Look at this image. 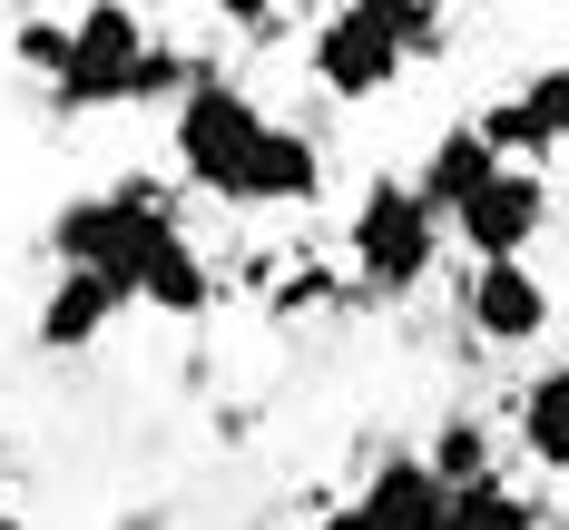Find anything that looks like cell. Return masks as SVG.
Listing matches in <instances>:
<instances>
[{
	"mask_svg": "<svg viewBox=\"0 0 569 530\" xmlns=\"http://www.w3.org/2000/svg\"><path fill=\"white\" fill-rule=\"evenodd\" d=\"M266 138H276V118L256 109V89L227 79L217 59L187 79V99L168 118V148H177V177L197 187V197H217V207H246V187H256V158H266Z\"/></svg>",
	"mask_w": 569,
	"mask_h": 530,
	"instance_id": "1",
	"label": "cell"
},
{
	"mask_svg": "<svg viewBox=\"0 0 569 530\" xmlns=\"http://www.w3.org/2000/svg\"><path fill=\"white\" fill-rule=\"evenodd\" d=\"M442 217L422 207L412 177H373L343 217V266H353V294L363 304H393V294H422L432 266H442Z\"/></svg>",
	"mask_w": 569,
	"mask_h": 530,
	"instance_id": "2",
	"label": "cell"
},
{
	"mask_svg": "<svg viewBox=\"0 0 569 530\" xmlns=\"http://www.w3.org/2000/svg\"><path fill=\"white\" fill-rule=\"evenodd\" d=\"M148 50H158V30H148L128 0H89V10H69V69L50 79V109H59V118L138 109Z\"/></svg>",
	"mask_w": 569,
	"mask_h": 530,
	"instance_id": "3",
	"label": "cell"
},
{
	"mask_svg": "<svg viewBox=\"0 0 569 530\" xmlns=\"http://www.w3.org/2000/svg\"><path fill=\"white\" fill-rule=\"evenodd\" d=\"M305 69H315V89L343 99V109H363V99H383L412 50H402V0H343L315 20V40H305Z\"/></svg>",
	"mask_w": 569,
	"mask_h": 530,
	"instance_id": "4",
	"label": "cell"
},
{
	"mask_svg": "<svg viewBox=\"0 0 569 530\" xmlns=\"http://www.w3.org/2000/svg\"><path fill=\"white\" fill-rule=\"evenodd\" d=\"M550 217H560L550 177H540V168H501V177H491V187L452 217V236L471 246V266H530V246L550 236Z\"/></svg>",
	"mask_w": 569,
	"mask_h": 530,
	"instance_id": "5",
	"label": "cell"
},
{
	"mask_svg": "<svg viewBox=\"0 0 569 530\" xmlns=\"http://www.w3.org/2000/svg\"><path fill=\"white\" fill-rule=\"evenodd\" d=\"M461 324H471V344H491V353H530L560 324V294H550L540 266H471L461 276Z\"/></svg>",
	"mask_w": 569,
	"mask_h": 530,
	"instance_id": "6",
	"label": "cell"
},
{
	"mask_svg": "<svg viewBox=\"0 0 569 530\" xmlns=\"http://www.w3.org/2000/svg\"><path fill=\"white\" fill-rule=\"evenodd\" d=\"M481 138L501 148V168L560 158V148H569V59H560V69H530L511 99H491V109H481Z\"/></svg>",
	"mask_w": 569,
	"mask_h": 530,
	"instance_id": "7",
	"label": "cell"
},
{
	"mask_svg": "<svg viewBox=\"0 0 569 530\" xmlns=\"http://www.w3.org/2000/svg\"><path fill=\"white\" fill-rule=\"evenodd\" d=\"M442 511H452V491L432 481L422 452H383L363 471V491H353V521L363 530H442Z\"/></svg>",
	"mask_w": 569,
	"mask_h": 530,
	"instance_id": "8",
	"label": "cell"
},
{
	"mask_svg": "<svg viewBox=\"0 0 569 530\" xmlns=\"http://www.w3.org/2000/svg\"><path fill=\"white\" fill-rule=\"evenodd\" d=\"M491 177H501V148L481 138V118H452V128L422 148V177H412V187H422V207L452 227V217L481 197V187H491Z\"/></svg>",
	"mask_w": 569,
	"mask_h": 530,
	"instance_id": "9",
	"label": "cell"
},
{
	"mask_svg": "<svg viewBox=\"0 0 569 530\" xmlns=\"http://www.w3.org/2000/svg\"><path fill=\"white\" fill-rule=\"evenodd\" d=\"M118 314H128V294H118L109 276H50L40 314H30V334H40V353H89Z\"/></svg>",
	"mask_w": 569,
	"mask_h": 530,
	"instance_id": "10",
	"label": "cell"
},
{
	"mask_svg": "<svg viewBox=\"0 0 569 530\" xmlns=\"http://www.w3.org/2000/svg\"><path fill=\"white\" fill-rule=\"evenodd\" d=\"M511 442H520V462L569 471V363H540L511 393Z\"/></svg>",
	"mask_w": 569,
	"mask_h": 530,
	"instance_id": "11",
	"label": "cell"
},
{
	"mask_svg": "<svg viewBox=\"0 0 569 530\" xmlns=\"http://www.w3.org/2000/svg\"><path fill=\"white\" fill-rule=\"evenodd\" d=\"M315 197H325V148L276 118V138H266V158H256V187H246V217H266V207H315Z\"/></svg>",
	"mask_w": 569,
	"mask_h": 530,
	"instance_id": "12",
	"label": "cell"
},
{
	"mask_svg": "<svg viewBox=\"0 0 569 530\" xmlns=\"http://www.w3.org/2000/svg\"><path fill=\"white\" fill-rule=\"evenodd\" d=\"M422 462H432L442 491H481V481H501V432L481 412H442L432 442H422Z\"/></svg>",
	"mask_w": 569,
	"mask_h": 530,
	"instance_id": "13",
	"label": "cell"
},
{
	"mask_svg": "<svg viewBox=\"0 0 569 530\" xmlns=\"http://www.w3.org/2000/svg\"><path fill=\"white\" fill-rule=\"evenodd\" d=\"M138 304H158L177 324H197L207 304H217V266L197 256V236H168L158 256H148V276H138Z\"/></svg>",
	"mask_w": 569,
	"mask_h": 530,
	"instance_id": "14",
	"label": "cell"
},
{
	"mask_svg": "<svg viewBox=\"0 0 569 530\" xmlns=\"http://www.w3.org/2000/svg\"><path fill=\"white\" fill-rule=\"evenodd\" d=\"M442 530H540V501L511 491V481H481V491H452Z\"/></svg>",
	"mask_w": 569,
	"mask_h": 530,
	"instance_id": "15",
	"label": "cell"
},
{
	"mask_svg": "<svg viewBox=\"0 0 569 530\" xmlns=\"http://www.w3.org/2000/svg\"><path fill=\"white\" fill-rule=\"evenodd\" d=\"M10 50H20V69H40V89H50L59 69H69V20H59V10H30V20H10Z\"/></svg>",
	"mask_w": 569,
	"mask_h": 530,
	"instance_id": "16",
	"label": "cell"
},
{
	"mask_svg": "<svg viewBox=\"0 0 569 530\" xmlns=\"http://www.w3.org/2000/svg\"><path fill=\"white\" fill-rule=\"evenodd\" d=\"M452 40H461L452 10H412V0H402V50H412V59H442Z\"/></svg>",
	"mask_w": 569,
	"mask_h": 530,
	"instance_id": "17",
	"label": "cell"
},
{
	"mask_svg": "<svg viewBox=\"0 0 569 530\" xmlns=\"http://www.w3.org/2000/svg\"><path fill=\"white\" fill-rule=\"evenodd\" d=\"M315 530H363V521H353V501H343V511H325V521H315Z\"/></svg>",
	"mask_w": 569,
	"mask_h": 530,
	"instance_id": "18",
	"label": "cell"
}]
</instances>
